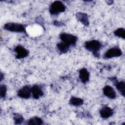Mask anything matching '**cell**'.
Masks as SVG:
<instances>
[{"mask_svg": "<svg viewBox=\"0 0 125 125\" xmlns=\"http://www.w3.org/2000/svg\"><path fill=\"white\" fill-rule=\"evenodd\" d=\"M85 48L93 53L97 57L99 56V51L102 47L101 43L97 40H91L85 42Z\"/></svg>", "mask_w": 125, "mask_h": 125, "instance_id": "1", "label": "cell"}, {"mask_svg": "<svg viewBox=\"0 0 125 125\" xmlns=\"http://www.w3.org/2000/svg\"><path fill=\"white\" fill-rule=\"evenodd\" d=\"M65 5L60 1H55L50 5L49 12L52 15H57L63 12L65 10Z\"/></svg>", "mask_w": 125, "mask_h": 125, "instance_id": "2", "label": "cell"}, {"mask_svg": "<svg viewBox=\"0 0 125 125\" xmlns=\"http://www.w3.org/2000/svg\"><path fill=\"white\" fill-rule=\"evenodd\" d=\"M4 29L11 32H25V30L23 25L14 22H8L4 24Z\"/></svg>", "mask_w": 125, "mask_h": 125, "instance_id": "3", "label": "cell"}, {"mask_svg": "<svg viewBox=\"0 0 125 125\" xmlns=\"http://www.w3.org/2000/svg\"><path fill=\"white\" fill-rule=\"evenodd\" d=\"M60 37L62 42L66 43L69 46L75 44L77 41V38L75 36L65 33L61 34Z\"/></svg>", "mask_w": 125, "mask_h": 125, "instance_id": "4", "label": "cell"}, {"mask_svg": "<svg viewBox=\"0 0 125 125\" xmlns=\"http://www.w3.org/2000/svg\"><path fill=\"white\" fill-rule=\"evenodd\" d=\"M122 55L121 50L118 47H113L108 49L104 54V58L110 59L114 57H118Z\"/></svg>", "mask_w": 125, "mask_h": 125, "instance_id": "5", "label": "cell"}, {"mask_svg": "<svg viewBox=\"0 0 125 125\" xmlns=\"http://www.w3.org/2000/svg\"><path fill=\"white\" fill-rule=\"evenodd\" d=\"M31 93V87L29 85H25L18 91V95L21 98L28 99L30 97Z\"/></svg>", "mask_w": 125, "mask_h": 125, "instance_id": "6", "label": "cell"}, {"mask_svg": "<svg viewBox=\"0 0 125 125\" xmlns=\"http://www.w3.org/2000/svg\"><path fill=\"white\" fill-rule=\"evenodd\" d=\"M15 51L17 53L16 57L18 59H23L27 56L28 54V51L24 47L20 45L15 47Z\"/></svg>", "mask_w": 125, "mask_h": 125, "instance_id": "7", "label": "cell"}, {"mask_svg": "<svg viewBox=\"0 0 125 125\" xmlns=\"http://www.w3.org/2000/svg\"><path fill=\"white\" fill-rule=\"evenodd\" d=\"M100 113L102 118L107 119L113 114V110L108 106H104L101 109Z\"/></svg>", "mask_w": 125, "mask_h": 125, "instance_id": "8", "label": "cell"}, {"mask_svg": "<svg viewBox=\"0 0 125 125\" xmlns=\"http://www.w3.org/2000/svg\"><path fill=\"white\" fill-rule=\"evenodd\" d=\"M103 92L105 96L110 99H115L116 97V93L114 89L109 85H105L103 89Z\"/></svg>", "mask_w": 125, "mask_h": 125, "instance_id": "9", "label": "cell"}, {"mask_svg": "<svg viewBox=\"0 0 125 125\" xmlns=\"http://www.w3.org/2000/svg\"><path fill=\"white\" fill-rule=\"evenodd\" d=\"M31 93L34 99H38L43 95V91L41 88L37 85H34L31 87Z\"/></svg>", "mask_w": 125, "mask_h": 125, "instance_id": "10", "label": "cell"}, {"mask_svg": "<svg viewBox=\"0 0 125 125\" xmlns=\"http://www.w3.org/2000/svg\"><path fill=\"white\" fill-rule=\"evenodd\" d=\"M79 78L83 83H85L89 81V73L86 69L82 68L79 71Z\"/></svg>", "mask_w": 125, "mask_h": 125, "instance_id": "11", "label": "cell"}, {"mask_svg": "<svg viewBox=\"0 0 125 125\" xmlns=\"http://www.w3.org/2000/svg\"><path fill=\"white\" fill-rule=\"evenodd\" d=\"M76 17L78 20L81 21L83 24L85 25H88V18L86 14L82 12H78L76 14Z\"/></svg>", "mask_w": 125, "mask_h": 125, "instance_id": "12", "label": "cell"}, {"mask_svg": "<svg viewBox=\"0 0 125 125\" xmlns=\"http://www.w3.org/2000/svg\"><path fill=\"white\" fill-rule=\"evenodd\" d=\"M83 101L80 98L72 97L69 101V103L73 106H80L83 104Z\"/></svg>", "mask_w": 125, "mask_h": 125, "instance_id": "13", "label": "cell"}, {"mask_svg": "<svg viewBox=\"0 0 125 125\" xmlns=\"http://www.w3.org/2000/svg\"><path fill=\"white\" fill-rule=\"evenodd\" d=\"M69 45L67 44L66 43L63 42H61L57 44V48L59 49V50L62 53H65L69 49Z\"/></svg>", "mask_w": 125, "mask_h": 125, "instance_id": "14", "label": "cell"}, {"mask_svg": "<svg viewBox=\"0 0 125 125\" xmlns=\"http://www.w3.org/2000/svg\"><path fill=\"white\" fill-rule=\"evenodd\" d=\"M43 123V121L42 120L38 117H34L31 118V119H30L28 120V125H42Z\"/></svg>", "mask_w": 125, "mask_h": 125, "instance_id": "15", "label": "cell"}, {"mask_svg": "<svg viewBox=\"0 0 125 125\" xmlns=\"http://www.w3.org/2000/svg\"><path fill=\"white\" fill-rule=\"evenodd\" d=\"M115 86L120 93L125 96V82L124 81H121L120 82H116Z\"/></svg>", "mask_w": 125, "mask_h": 125, "instance_id": "16", "label": "cell"}, {"mask_svg": "<svg viewBox=\"0 0 125 125\" xmlns=\"http://www.w3.org/2000/svg\"><path fill=\"white\" fill-rule=\"evenodd\" d=\"M114 34L116 36H117L119 38H123L125 39V30L123 28H120L116 30L114 32Z\"/></svg>", "mask_w": 125, "mask_h": 125, "instance_id": "17", "label": "cell"}, {"mask_svg": "<svg viewBox=\"0 0 125 125\" xmlns=\"http://www.w3.org/2000/svg\"><path fill=\"white\" fill-rule=\"evenodd\" d=\"M14 119L16 124H21L23 122L24 120L23 117L21 114H19L18 113L14 114Z\"/></svg>", "mask_w": 125, "mask_h": 125, "instance_id": "18", "label": "cell"}, {"mask_svg": "<svg viewBox=\"0 0 125 125\" xmlns=\"http://www.w3.org/2000/svg\"><path fill=\"white\" fill-rule=\"evenodd\" d=\"M6 86L4 85H1L0 88V95L1 98H4L6 95Z\"/></svg>", "mask_w": 125, "mask_h": 125, "instance_id": "19", "label": "cell"}, {"mask_svg": "<svg viewBox=\"0 0 125 125\" xmlns=\"http://www.w3.org/2000/svg\"><path fill=\"white\" fill-rule=\"evenodd\" d=\"M2 74L1 73V74H0V80L1 81L2 80Z\"/></svg>", "mask_w": 125, "mask_h": 125, "instance_id": "20", "label": "cell"}]
</instances>
